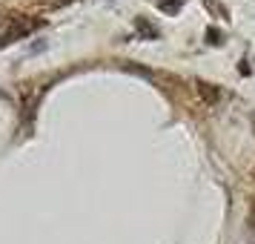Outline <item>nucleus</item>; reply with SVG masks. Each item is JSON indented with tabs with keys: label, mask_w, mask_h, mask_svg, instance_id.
I'll return each mask as SVG.
<instances>
[{
	"label": "nucleus",
	"mask_w": 255,
	"mask_h": 244,
	"mask_svg": "<svg viewBox=\"0 0 255 244\" xmlns=\"http://www.w3.org/2000/svg\"><path fill=\"white\" fill-rule=\"evenodd\" d=\"M204 3H207V6H209V9H212L215 14H221V17H227V9H221V6L215 3V0H204Z\"/></svg>",
	"instance_id": "39448f33"
},
{
	"label": "nucleus",
	"mask_w": 255,
	"mask_h": 244,
	"mask_svg": "<svg viewBox=\"0 0 255 244\" xmlns=\"http://www.w3.org/2000/svg\"><path fill=\"white\" fill-rule=\"evenodd\" d=\"M198 92H201V98H204L207 104H218L221 101V89L212 86V83H198Z\"/></svg>",
	"instance_id": "7ed1b4c3"
},
{
	"label": "nucleus",
	"mask_w": 255,
	"mask_h": 244,
	"mask_svg": "<svg viewBox=\"0 0 255 244\" xmlns=\"http://www.w3.org/2000/svg\"><path fill=\"white\" fill-rule=\"evenodd\" d=\"M135 29L143 35V40H158V37H161V32H158L146 17H135Z\"/></svg>",
	"instance_id": "f03ea898"
},
{
	"label": "nucleus",
	"mask_w": 255,
	"mask_h": 244,
	"mask_svg": "<svg viewBox=\"0 0 255 244\" xmlns=\"http://www.w3.org/2000/svg\"><path fill=\"white\" fill-rule=\"evenodd\" d=\"M207 37H209V43H215V46H218V43H221V37H224V35H221L218 29H209Z\"/></svg>",
	"instance_id": "423d86ee"
},
{
	"label": "nucleus",
	"mask_w": 255,
	"mask_h": 244,
	"mask_svg": "<svg viewBox=\"0 0 255 244\" xmlns=\"http://www.w3.org/2000/svg\"><path fill=\"white\" fill-rule=\"evenodd\" d=\"M158 9L166 14H175L178 9H181V0H158Z\"/></svg>",
	"instance_id": "20e7f679"
},
{
	"label": "nucleus",
	"mask_w": 255,
	"mask_h": 244,
	"mask_svg": "<svg viewBox=\"0 0 255 244\" xmlns=\"http://www.w3.org/2000/svg\"><path fill=\"white\" fill-rule=\"evenodd\" d=\"M37 26H40V20H23V23L17 20V23H14L12 29H9L6 35H3V43H12V40H17V37H26V35H32V32L37 29Z\"/></svg>",
	"instance_id": "f257e3e1"
}]
</instances>
